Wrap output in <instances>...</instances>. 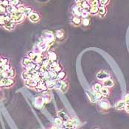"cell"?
<instances>
[{"instance_id":"1","label":"cell","mask_w":129,"mask_h":129,"mask_svg":"<svg viewBox=\"0 0 129 129\" xmlns=\"http://www.w3.org/2000/svg\"><path fill=\"white\" fill-rule=\"evenodd\" d=\"M24 18H25V16L24 15V13H22L21 12H18V10L16 13L10 15L11 21H13L15 23H20V22H23Z\"/></svg>"},{"instance_id":"2","label":"cell","mask_w":129,"mask_h":129,"mask_svg":"<svg viewBox=\"0 0 129 129\" xmlns=\"http://www.w3.org/2000/svg\"><path fill=\"white\" fill-rule=\"evenodd\" d=\"M14 83V81L10 78H0V86L2 87H10Z\"/></svg>"},{"instance_id":"3","label":"cell","mask_w":129,"mask_h":129,"mask_svg":"<svg viewBox=\"0 0 129 129\" xmlns=\"http://www.w3.org/2000/svg\"><path fill=\"white\" fill-rule=\"evenodd\" d=\"M97 78L100 81H104L109 78V73L106 71H100L97 74Z\"/></svg>"},{"instance_id":"4","label":"cell","mask_w":129,"mask_h":129,"mask_svg":"<svg viewBox=\"0 0 129 129\" xmlns=\"http://www.w3.org/2000/svg\"><path fill=\"white\" fill-rule=\"evenodd\" d=\"M10 16H8L6 14H0V25L4 26L7 22H10Z\"/></svg>"},{"instance_id":"5","label":"cell","mask_w":129,"mask_h":129,"mask_svg":"<svg viewBox=\"0 0 129 129\" xmlns=\"http://www.w3.org/2000/svg\"><path fill=\"white\" fill-rule=\"evenodd\" d=\"M0 74L4 77V78H12L14 77L15 75V72L13 71V69L11 68L7 71H5V72H0Z\"/></svg>"},{"instance_id":"6","label":"cell","mask_w":129,"mask_h":129,"mask_svg":"<svg viewBox=\"0 0 129 129\" xmlns=\"http://www.w3.org/2000/svg\"><path fill=\"white\" fill-rule=\"evenodd\" d=\"M43 40L48 44H51L53 41H54V36L51 33H46L44 35V38H43Z\"/></svg>"},{"instance_id":"7","label":"cell","mask_w":129,"mask_h":129,"mask_svg":"<svg viewBox=\"0 0 129 129\" xmlns=\"http://www.w3.org/2000/svg\"><path fill=\"white\" fill-rule=\"evenodd\" d=\"M25 84L27 86L30 87V88H36L37 86H38L39 83L36 82L35 81H34L33 79H29L25 81Z\"/></svg>"},{"instance_id":"8","label":"cell","mask_w":129,"mask_h":129,"mask_svg":"<svg viewBox=\"0 0 129 129\" xmlns=\"http://www.w3.org/2000/svg\"><path fill=\"white\" fill-rule=\"evenodd\" d=\"M29 18H30V20L32 22H37L40 19V16L37 13L32 12V13L29 16Z\"/></svg>"},{"instance_id":"9","label":"cell","mask_w":129,"mask_h":129,"mask_svg":"<svg viewBox=\"0 0 129 129\" xmlns=\"http://www.w3.org/2000/svg\"><path fill=\"white\" fill-rule=\"evenodd\" d=\"M87 95H88V97H89V100L91 102L95 103L97 100H99L98 98H97V97L96 93H94V92H91V91H87Z\"/></svg>"},{"instance_id":"10","label":"cell","mask_w":129,"mask_h":129,"mask_svg":"<svg viewBox=\"0 0 129 129\" xmlns=\"http://www.w3.org/2000/svg\"><path fill=\"white\" fill-rule=\"evenodd\" d=\"M44 98L42 97H37L35 99V105L37 107V108H41L44 105Z\"/></svg>"},{"instance_id":"11","label":"cell","mask_w":129,"mask_h":129,"mask_svg":"<svg viewBox=\"0 0 129 129\" xmlns=\"http://www.w3.org/2000/svg\"><path fill=\"white\" fill-rule=\"evenodd\" d=\"M58 117L64 122H66V121H69V116L67 115V114L64 112H63V111H61V112H59L58 113Z\"/></svg>"},{"instance_id":"12","label":"cell","mask_w":129,"mask_h":129,"mask_svg":"<svg viewBox=\"0 0 129 129\" xmlns=\"http://www.w3.org/2000/svg\"><path fill=\"white\" fill-rule=\"evenodd\" d=\"M99 105L103 109H107L110 107V103L106 100H101L99 102Z\"/></svg>"},{"instance_id":"13","label":"cell","mask_w":129,"mask_h":129,"mask_svg":"<svg viewBox=\"0 0 129 129\" xmlns=\"http://www.w3.org/2000/svg\"><path fill=\"white\" fill-rule=\"evenodd\" d=\"M4 28L5 30H13V28L15 27V22H13V21H10L8 22H7L5 24H4Z\"/></svg>"},{"instance_id":"14","label":"cell","mask_w":129,"mask_h":129,"mask_svg":"<svg viewBox=\"0 0 129 129\" xmlns=\"http://www.w3.org/2000/svg\"><path fill=\"white\" fill-rule=\"evenodd\" d=\"M64 126L67 129H75V125L73 123V122L72 120H69V121H66V122H64Z\"/></svg>"},{"instance_id":"15","label":"cell","mask_w":129,"mask_h":129,"mask_svg":"<svg viewBox=\"0 0 129 129\" xmlns=\"http://www.w3.org/2000/svg\"><path fill=\"white\" fill-rule=\"evenodd\" d=\"M17 10H18L17 8H16V6L11 5H10L8 7L6 8V11H7V13H9V14H10V15L13 14V13H16Z\"/></svg>"},{"instance_id":"16","label":"cell","mask_w":129,"mask_h":129,"mask_svg":"<svg viewBox=\"0 0 129 129\" xmlns=\"http://www.w3.org/2000/svg\"><path fill=\"white\" fill-rule=\"evenodd\" d=\"M103 86H105V87H112L114 86V82L112 79H110V78H108V79H105L103 81Z\"/></svg>"},{"instance_id":"17","label":"cell","mask_w":129,"mask_h":129,"mask_svg":"<svg viewBox=\"0 0 129 129\" xmlns=\"http://www.w3.org/2000/svg\"><path fill=\"white\" fill-rule=\"evenodd\" d=\"M78 7H79V8H81V9L86 10V9H89V3L85 0V1H83V2H81L78 3Z\"/></svg>"},{"instance_id":"18","label":"cell","mask_w":129,"mask_h":129,"mask_svg":"<svg viewBox=\"0 0 129 129\" xmlns=\"http://www.w3.org/2000/svg\"><path fill=\"white\" fill-rule=\"evenodd\" d=\"M38 46H39V47L40 48V49H41V52L45 51V50L47 49V47H48V44H47L44 40H42L41 41H40V42L39 43Z\"/></svg>"},{"instance_id":"19","label":"cell","mask_w":129,"mask_h":129,"mask_svg":"<svg viewBox=\"0 0 129 129\" xmlns=\"http://www.w3.org/2000/svg\"><path fill=\"white\" fill-rule=\"evenodd\" d=\"M125 105L126 103L123 101V100H120V101H118L117 103H116V108L118 109V110H122L125 108Z\"/></svg>"},{"instance_id":"20","label":"cell","mask_w":129,"mask_h":129,"mask_svg":"<svg viewBox=\"0 0 129 129\" xmlns=\"http://www.w3.org/2000/svg\"><path fill=\"white\" fill-rule=\"evenodd\" d=\"M98 10H99V7L91 6L89 10V12L91 15H96V14L98 13Z\"/></svg>"},{"instance_id":"21","label":"cell","mask_w":129,"mask_h":129,"mask_svg":"<svg viewBox=\"0 0 129 129\" xmlns=\"http://www.w3.org/2000/svg\"><path fill=\"white\" fill-rule=\"evenodd\" d=\"M32 74L27 72V71H25V72H22V78L25 81L29 80V79H32Z\"/></svg>"},{"instance_id":"22","label":"cell","mask_w":129,"mask_h":129,"mask_svg":"<svg viewBox=\"0 0 129 129\" xmlns=\"http://www.w3.org/2000/svg\"><path fill=\"white\" fill-rule=\"evenodd\" d=\"M55 80H47L46 82H45V84L47 85V88L49 89H52V88H54L55 86Z\"/></svg>"},{"instance_id":"23","label":"cell","mask_w":129,"mask_h":129,"mask_svg":"<svg viewBox=\"0 0 129 129\" xmlns=\"http://www.w3.org/2000/svg\"><path fill=\"white\" fill-rule=\"evenodd\" d=\"M80 9L81 8L79 7H78V6H75V7L72 8V12H73V13L75 14V16H78V17L80 16H81V11Z\"/></svg>"},{"instance_id":"24","label":"cell","mask_w":129,"mask_h":129,"mask_svg":"<svg viewBox=\"0 0 129 129\" xmlns=\"http://www.w3.org/2000/svg\"><path fill=\"white\" fill-rule=\"evenodd\" d=\"M100 93L103 95V96H108V94H109V89L108 87H105V86H103L101 88V90H100Z\"/></svg>"},{"instance_id":"25","label":"cell","mask_w":129,"mask_h":129,"mask_svg":"<svg viewBox=\"0 0 129 129\" xmlns=\"http://www.w3.org/2000/svg\"><path fill=\"white\" fill-rule=\"evenodd\" d=\"M57 58V55L53 52H49L48 53V59L50 61H55Z\"/></svg>"},{"instance_id":"26","label":"cell","mask_w":129,"mask_h":129,"mask_svg":"<svg viewBox=\"0 0 129 129\" xmlns=\"http://www.w3.org/2000/svg\"><path fill=\"white\" fill-rule=\"evenodd\" d=\"M32 62V60H31L30 58H24L23 61H22V65H23L24 67H27V66H28Z\"/></svg>"},{"instance_id":"27","label":"cell","mask_w":129,"mask_h":129,"mask_svg":"<svg viewBox=\"0 0 129 129\" xmlns=\"http://www.w3.org/2000/svg\"><path fill=\"white\" fill-rule=\"evenodd\" d=\"M11 69V66H10V64H6L5 65H2L1 66H0V72H5V71H7L8 69Z\"/></svg>"},{"instance_id":"28","label":"cell","mask_w":129,"mask_h":129,"mask_svg":"<svg viewBox=\"0 0 129 129\" xmlns=\"http://www.w3.org/2000/svg\"><path fill=\"white\" fill-rule=\"evenodd\" d=\"M62 83H63V82H62L61 80H58V79L55 80V86L54 87L55 89H61Z\"/></svg>"},{"instance_id":"29","label":"cell","mask_w":129,"mask_h":129,"mask_svg":"<svg viewBox=\"0 0 129 129\" xmlns=\"http://www.w3.org/2000/svg\"><path fill=\"white\" fill-rule=\"evenodd\" d=\"M36 89H39L40 91H46L47 89V86L45 83H39Z\"/></svg>"},{"instance_id":"30","label":"cell","mask_w":129,"mask_h":129,"mask_svg":"<svg viewBox=\"0 0 129 129\" xmlns=\"http://www.w3.org/2000/svg\"><path fill=\"white\" fill-rule=\"evenodd\" d=\"M106 13V9L104 6H100L99 7V10H98V13L100 14V16H103Z\"/></svg>"},{"instance_id":"31","label":"cell","mask_w":129,"mask_h":129,"mask_svg":"<svg viewBox=\"0 0 129 129\" xmlns=\"http://www.w3.org/2000/svg\"><path fill=\"white\" fill-rule=\"evenodd\" d=\"M101 88H102V86H101V84H100V83H95V84L93 86V90H94L95 92H100V90H101Z\"/></svg>"},{"instance_id":"32","label":"cell","mask_w":129,"mask_h":129,"mask_svg":"<svg viewBox=\"0 0 129 129\" xmlns=\"http://www.w3.org/2000/svg\"><path fill=\"white\" fill-rule=\"evenodd\" d=\"M72 22L76 24V25H78L81 23V18H79L78 16H75V17H74L72 18Z\"/></svg>"},{"instance_id":"33","label":"cell","mask_w":129,"mask_h":129,"mask_svg":"<svg viewBox=\"0 0 129 129\" xmlns=\"http://www.w3.org/2000/svg\"><path fill=\"white\" fill-rule=\"evenodd\" d=\"M65 77H66V74L63 71H61L60 72L58 73V75H57V79H58V80H63Z\"/></svg>"},{"instance_id":"34","label":"cell","mask_w":129,"mask_h":129,"mask_svg":"<svg viewBox=\"0 0 129 129\" xmlns=\"http://www.w3.org/2000/svg\"><path fill=\"white\" fill-rule=\"evenodd\" d=\"M32 13V9L30 8H25L24 10V15L25 16H29Z\"/></svg>"},{"instance_id":"35","label":"cell","mask_w":129,"mask_h":129,"mask_svg":"<svg viewBox=\"0 0 129 129\" xmlns=\"http://www.w3.org/2000/svg\"><path fill=\"white\" fill-rule=\"evenodd\" d=\"M55 123L58 126H61L63 125V120L60 117H57L55 119Z\"/></svg>"},{"instance_id":"36","label":"cell","mask_w":129,"mask_h":129,"mask_svg":"<svg viewBox=\"0 0 129 129\" xmlns=\"http://www.w3.org/2000/svg\"><path fill=\"white\" fill-rule=\"evenodd\" d=\"M1 5L5 7V8H7L8 7L10 4V1L9 0H2L1 1Z\"/></svg>"},{"instance_id":"37","label":"cell","mask_w":129,"mask_h":129,"mask_svg":"<svg viewBox=\"0 0 129 129\" xmlns=\"http://www.w3.org/2000/svg\"><path fill=\"white\" fill-rule=\"evenodd\" d=\"M67 83H66V82H63V83H62V86H61V90L63 91V92H65L66 91V89H67Z\"/></svg>"},{"instance_id":"38","label":"cell","mask_w":129,"mask_h":129,"mask_svg":"<svg viewBox=\"0 0 129 129\" xmlns=\"http://www.w3.org/2000/svg\"><path fill=\"white\" fill-rule=\"evenodd\" d=\"M10 4L13 6H17L19 4V0H10Z\"/></svg>"},{"instance_id":"39","label":"cell","mask_w":129,"mask_h":129,"mask_svg":"<svg viewBox=\"0 0 129 129\" xmlns=\"http://www.w3.org/2000/svg\"><path fill=\"white\" fill-rule=\"evenodd\" d=\"M100 5V1L99 0H93L91 2V6H95V7H98V5Z\"/></svg>"},{"instance_id":"40","label":"cell","mask_w":129,"mask_h":129,"mask_svg":"<svg viewBox=\"0 0 129 129\" xmlns=\"http://www.w3.org/2000/svg\"><path fill=\"white\" fill-rule=\"evenodd\" d=\"M27 55H28V58H30L31 60H32L34 58V57L36 55V53H35L34 52H29L28 54H27Z\"/></svg>"},{"instance_id":"41","label":"cell","mask_w":129,"mask_h":129,"mask_svg":"<svg viewBox=\"0 0 129 129\" xmlns=\"http://www.w3.org/2000/svg\"><path fill=\"white\" fill-rule=\"evenodd\" d=\"M61 69H62V67H61L59 64H58L55 67V69H54L53 71H55L56 73H58V72H60L61 71Z\"/></svg>"},{"instance_id":"42","label":"cell","mask_w":129,"mask_h":129,"mask_svg":"<svg viewBox=\"0 0 129 129\" xmlns=\"http://www.w3.org/2000/svg\"><path fill=\"white\" fill-rule=\"evenodd\" d=\"M88 14H89V12H88L87 10H84V9H82V10H81V16H82L83 18H86L87 16H88Z\"/></svg>"},{"instance_id":"43","label":"cell","mask_w":129,"mask_h":129,"mask_svg":"<svg viewBox=\"0 0 129 129\" xmlns=\"http://www.w3.org/2000/svg\"><path fill=\"white\" fill-rule=\"evenodd\" d=\"M56 35H57V37H58V39H61L62 37L64 36V32H63V31H62V30H58V31H57Z\"/></svg>"},{"instance_id":"44","label":"cell","mask_w":129,"mask_h":129,"mask_svg":"<svg viewBox=\"0 0 129 129\" xmlns=\"http://www.w3.org/2000/svg\"><path fill=\"white\" fill-rule=\"evenodd\" d=\"M89 22H90V21H89V18H85L83 20V24L84 26H88L89 24Z\"/></svg>"},{"instance_id":"45","label":"cell","mask_w":129,"mask_h":129,"mask_svg":"<svg viewBox=\"0 0 129 129\" xmlns=\"http://www.w3.org/2000/svg\"><path fill=\"white\" fill-rule=\"evenodd\" d=\"M99 1H100V4L101 6H105L108 2V0H99Z\"/></svg>"},{"instance_id":"46","label":"cell","mask_w":129,"mask_h":129,"mask_svg":"<svg viewBox=\"0 0 129 129\" xmlns=\"http://www.w3.org/2000/svg\"><path fill=\"white\" fill-rule=\"evenodd\" d=\"M6 11V8L3 7L2 5H0V14H4Z\"/></svg>"},{"instance_id":"47","label":"cell","mask_w":129,"mask_h":129,"mask_svg":"<svg viewBox=\"0 0 129 129\" xmlns=\"http://www.w3.org/2000/svg\"><path fill=\"white\" fill-rule=\"evenodd\" d=\"M17 9H18V12H21V13H24V10L25 8H24L23 5H20V6H18V7L17 8Z\"/></svg>"},{"instance_id":"48","label":"cell","mask_w":129,"mask_h":129,"mask_svg":"<svg viewBox=\"0 0 129 129\" xmlns=\"http://www.w3.org/2000/svg\"><path fill=\"white\" fill-rule=\"evenodd\" d=\"M123 101L127 104L129 103V94H127L125 95V96L124 97V99H123Z\"/></svg>"},{"instance_id":"49","label":"cell","mask_w":129,"mask_h":129,"mask_svg":"<svg viewBox=\"0 0 129 129\" xmlns=\"http://www.w3.org/2000/svg\"><path fill=\"white\" fill-rule=\"evenodd\" d=\"M8 60L7 58H1V66L8 64Z\"/></svg>"},{"instance_id":"50","label":"cell","mask_w":129,"mask_h":129,"mask_svg":"<svg viewBox=\"0 0 129 129\" xmlns=\"http://www.w3.org/2000/svg\"><path fill=\"white\" fill-rule=\"evenodd\" d=\"M72 122H73V123L75 125V126H77V125H80V121L78 120H77V119H75V120H72Z\"/></svg>"},{"instance_id":"51","label":"cell","mask_w":129,"mask_h":129,"mask_svg":"<svg viewBox=\"0 0 129 129\" xmlns=\"http://www.w3.org/2000/svg\"><path fill=\"white\" fill-rule=\"evenodd\" d=\"M125 111H126L127 112H128V113H129V103H127V104L125 105Z\"/></svg>"},{"instance_id":"52","label":"cell","mask_w":129,"mask_h":129,"mask_svg":"<svg viewBox=\"0 0 129 129\" xmlns=\"http://www.w3.org/2000/svg\"><path fill=\"white\" fill-rule=\"evenodd\" d=\"M75 1L77 2V3H79L81 2H83V1H85V0H75Z\"/></svg>"},{"instance_id":"53","label":"cell","mask_w":129,"mask_h":129,"mask_svg":"<svg viewBox=\"0 0 129 129\" xmlns=\"http://www.w3.org/2000/svg\"><path fill=\"white\" fill-rule=\"evenodd\" d=\"M51 129H61V128H59L58 127H52Z\"/></svg>"},{"instance_id":"54","label":"cell","mask_w":129,"mask_h":129,"mask_svg":"<svg viewBox=\"0 0 129 129\" xmlns=\"http://www.w3.org/2000/svg\"><path fill=\"white\" fill-rule=\"evenodd\" d=\"M0 66H1V58H0Z\"/></svg>"},{"instance_id":"55","label":"cell","mask_w":129,"mask_h":129,"mask_svg":"<svg viewBox=\"0 0 129 129\" xmlns=\"http://www.w3.org/2000/svg\"><path fill=\"white\" fill-rule=\"evenodd\" d=\"M0 5H1V0H0Z\"/></svg>"},{"instance_id":"56","label":"cell","mask_w":129,"mask_h":129,"mask_svg":"<svg viewBox=\"0 0 129 129\" xmlns=\"http://www.w3.org/2000/svg\"><path fill=\"white\" fill-rule=\"evenodd\" d=\"M89 1H93V0H89Z\"/></svg>"},{"instance_id":"57","label":"cell","mask_w":129,"mask_h":129,"mask_svg":"<svg viewBox=\"0 0 129 129\" xmlns=\"http://www.w3.org/2000/svg\"><path fill=\"white\" fill-rule=\"evenodd\" d=\"M65 129H67V128H65Z\"/></svg>"}]
</instances>
